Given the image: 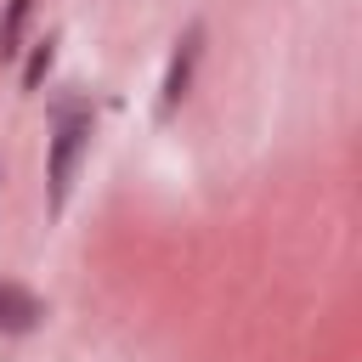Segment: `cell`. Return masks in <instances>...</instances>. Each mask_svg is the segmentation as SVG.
Segmentation results:
<instances>
[{
    "label": "cell",
    "instance_id": "5b68a950",
    "mask_svg": "<svg viewBox=\"0 0 362 362\" xmlns=\"http://www.w3.org/2000/svg\"><path fill=\"white\" fill-rule=\"evenodd\" d=\"M45 68H51V40H45V45H40V51H34V57H28V74H23V85H28V90H34V85H40V79H45Z\"/></svg>",
    "mask_w": 362,
    "mask_h": 362
},
{
    "label": "cell",
    "instance_id": "3957f363",
    "mask_svg": "<svg viewBox=\"0 0 362 362\" xmlns=\"http://www.w3.org/2000/svg\"><path fill=\"white\" fill-rule=\"evenodd\" d=\"M40 317H45V305L23 283H0V334H34Z\"/></svg>",
    "mask_w": 362,
    "mask_h": 362
},
{
    "label": "cell",
    "instance_id": "6da1fadb",
    "mask_svg": "<svg viewBox=\"0 0 362 362\" xmlns=\"http://www.w3.org/2000/svg\"><path fill=\"white\" fill-rule=\"evenodd\" d=\"M90 147V113L85 107H62L57 124H51V158H45V181H51V209L68 204V187H74V170H79V153Z\"/></svg>",
    "mask_w": 362,
    "mask_h": 362
},
{
    "label": "cell",
    "instance_id": "7a4b0ae2",
    "mask_svg": "<svg viewBox=\"0 0 362 362\" xmlns=\"http://www.w3.org/2000/svg\"><path fill=\"white\" fill-rule=\"evenodd\" d=\"M198 45H204V28L192 23L181 40H175V57H170V74H164V85H158V119H170L175 107H181V96H187V85H192V68H198Z\"/></svg>",
    "mask_w": 362,
    "mask_h": 362
},
{
    "label": "cell",
    "instance_id": "277c9868",
    "mask_svg": "<svg viewBox=\"0 0 362 362\" xmlns=\"http://www.w3.org/2000/svg\"><path fill=\"white\" fill-rule=\"evenodd\" d=\"M28 11H34V0H6V23H0V57H17L23 45V23H28Z\"/></svg>",
    "mask_w": 362,
    "mask_h": 362
}]
</instances>
